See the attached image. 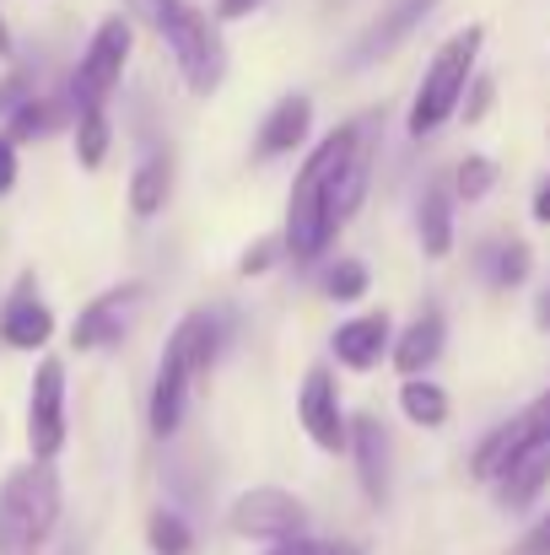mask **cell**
I'll list each match as a JSON object with an SVG mask.
<instances>
[{"label": "cell", "instance_id": "obj_1", "mask_svg": "<svg viewBox=\"0 0 550 555\" xmlns=\"http://www.w3.org/2000/svg\"><path fill=\"white\" fill-rule=\"evenodd\" d=\"M221 346H227V308H194L174 324L157 377H152V399H146V421L157 437H174L183 426V415H189L200 383L216 367Z\"/></svg>", "mask_w": 550, "mask_h": 555}, {"label": "cell", "instance_id": "obj_2", "mask_svg": "<svg viewBox=\"0 0 550 555\" xmlns=\"http://www.w3.org/2000/svg\"><path fill=\"white\" fill-rule=\"evenodd\" d=\"M346 146H351V125H341L330 141H319V146L303 157L297 179H292L281 243H286V254H292V259H303V264L324 259V248H330V243H335V232H341L335 205H330V184H335V168H341Z\"/></svg>", "mask_w": 550, "mask_h": 555}, {"label": "cell", "instance_id": "obj_3", "mask_svg": "<svg viewBox=\"0 0 550 555\" xmlns=\"http://www.w3.org/2000/svg\"><path fill=\"white\" fill-rule=\"evenodd\" d=\"M65 513L54 464H16L0 480V555H43Z\"/></svg>", "mask_w": 550, "mask_h": 555}, {"label": "cell", "instance_id": "obj_4", "mask_svg": "<svg viewBox=\"0 0 550 555\" xmlns=\"http://www.w3.org/2000/svg\"><path fill=\"white\" fill-rule=\"evenodd\" d=\"M481 43H486V27H481V22H470V27H459L453 38H443V49L432 54V65H426V76H421V87H415V98H410V108H405V135H410V141H432V135L464 108V92H470V81H475Z\"/></svg>", "mask_w": 550, "mask_h": 555}, {"label": "cell", "instance_id": "obj_5", "mask_svg": "<svg viewBox=\"0 0 550 555\" xmlns=\"http://www.w3.org/2000/svg\"><path fill=\"white\" fill-rule=\"evenodd\" d=\"M146 27L168 43L183 87L194 98H210L221 87V76H227V38H221L216 11H200L194 0H157Z\"/></svg>", "mask_w": 550, "mask_h": 555}, {"label": "cell", "instance_id": "obj_6", "mask_svg": "<svg viewBox=\"0 0 550 555\" xmlns=\"http://www.w3.org/2000/svg\"><path fill=\"white\" fill-rule=\"evenodd\" d=\"M130 49H136V22H130V16L98 22V33L87 38V49H81V60H76V70H71V87H65L76 114L108 108V98H114L119 81H125Z\"/></svg>", "mask_w": 550, "mask_h": 555}, {"label": "cell", "instance_id": "obj_7", "mask_svg": "<svg viewBox=\"0 0 550 555\" xmlns=\"http://www.w3.org/2000/svg\"><path fill=\"white\" fill-rule=\"evenodd\" d=\"M227 529L238 540H259L265 551L286 545V540H303L308 534V507L281 491V486H248L232 507H227Z\"/></svg>", "mask_w": 550, "mask_h": 555}, {"label": "cell", "instance_id": "obj_8", "mask_svg": "<svg viewBox=\"0 0 550 555\" xmlns=\"http://www.w3.org/2000/svg\"><path fill=\"white\" fill-rule=\"evenodd\" d=\"M71 437V415H65V362L43 357L33 367V388H27V459L33 464H54L65 453Z\"/></svg>", "mask_w": 550, "mask_h": 555}, {"label": "cell", "instance_id": "obj_9", "mask_svg": "<svg viewBox=\"0 0 550 555\" xmlns=\"http://www.w3.org/2000/svg\"><path fill=\"white\" fill-rule=\"evenodd\" d=\"M141 297H146L141 281H125V286L98 292V297L76 313L71 346H76V351H114V346L130 335V324H136V313H141Z\"/></svg>", "mask_w": 550, "mask_h": 555}, {"label": "cell", "instance_id": "obj_10", "mask_svg": "<svg viewBox=\"0 0 550 555\" xmlns=\"http://www.w3.org/2000/svg\"><path fill=\"white\" fill-rule=\"evenodd\" d=\"M432 11H437V0H388L362 33L346 43L341 70H351V76H357V70H372V65H378V60H388V54H394V49H399V43H405V38L432 16Z\"/></svg>", "mask_w": 550, "mask_h": 555}, {"label": "cell", "instance_id": "obj_11", "mask_svg": "<svg viewBox=\"0 0 550 555\" xmlns=\"http://www.w3.org/2000/svg\"><path fill=\"white\" fill-rule=\"evenodd\" d=\"M297 421L314 437V448H324V453L351 448V415L341 404V383H335L330 367H308L303 388H297Z\"/></svg>", "mask_w": 550, "mask_h": 555}, {"label": "cell", "instance_id": "obj_12", "mask_svg": "<svg viewBox=\"0 0 550 555\" xmlns=\"http://www.w3.org/2000/svg\"><path fill=\"white\" fill-rule=\"evenodd\" d=\"M378 130H383V114H362L351 119V146L335 168V184H330V205H335V221L346 227L367 199V184H372V157H378Z\"/></svg>", "mask_w": 550, "mask_h": 555}, {"label": "cell", "instance_id": "obj_13", "mask_svg": "<svg viewBox=\"0 0 550 555\" xmlns=\"http://www.w3.org/2000/svg\"><path fill=\"white\" fill-rule=\"evenodd\" d=\"M535 437H550V388L529 404V410H519L513 421H502V426H491L481 442H475V453H470V469H475V480H497V469L524 448V442H535Z\"/></svg>", "mask_w": 550, "mask_h": 555}, {"label": "cell", "instance_id": "obj_14", "mask_svg": "<svg viewBox=\"0 0 550 555\" xmlns=\"http://www.w3.org/2000/svg\"><path fill=\"white\" fill-rule=\"evenodd\" d=\"M0 340L11 351H43L54 340V313L38 297V281L33 275H16L11 297L0 302Z\"/></svg>", "mask_w": 550, "mask_h": 555}, {"label": "cell", "instance_id": "obj_15", "mask_svg": "<svg viewBox=\"0 0 550 555\" xmlns=\"http://www.w3.org/2000/svg\"><path fill=\"white\" fill-rule=\"evenodd\" d=\"M351 464H357V486L372 507L388 502V480H394V448H388V426L378 415H351Z\"/></svg>", "mask_w": 550, "mask_h": 555}, {"label": "cell", "instance_id": "obj_16", "mask_svg": "<svg viewBox=\"0 0 550 555\" xmlns=\"http://www.w3.org/2000/svg\"><path fill=\"white\" fill-rule=\"evenodd\" d=\"M546 486H550V437L524 442V448H519V453L497 469V480H491V491H497V502H502L508 513L535 507Z\"/></svg>", "mask_w": 550, "mask_h": 555}, {"label": "cell", "instance_id": "obj_17", "mask_svg": "<svg viewBox=\"0 0 550 555\" xmlns=\"http://www.w3.org/2000/svg\"><path fill=\"white\" fill-rule=\"evenodd\" d=\"M308 135H314V98H308V92H286V98L265 114V125H259V135H254V163L292 157V152H303Z\"/></svg>", "mask_w": 550, "mask_h": 555}, {"label": "cell", "instance_id": "obj_18", "mask_svg": "<svg viewBox=\"0 0 550 555\" xmlns=\"http://www.w3.org/2000/svg\"><path fill=\"white\" fill-rule=\"evenodd\" d=\"M388 346H394V324H388L383 308H378V313L346 319V324L335 330V340H330L335 362H341L346 372H372L383 357H388Z\"/></svg>", "mask_w": 550, "mask_h": 555}, {"label": "cell", "instance_id": "obj_19", "mask_svg": "<svg viewBox=\"0 0 550 555\" xmlns=\"http://www.w3.org/2000/svg\"><path fill=\"white\" fill-rule=\"evenodd\" d=\"M443 340H448V324H443V313H437V308H426L421 319H410V324L394 335L388 362L405 372V383H410V377H426V367L443 357Z\"/></svg>", "mask_w": 550, "mask_h": 555}, {"label": "cell", "instance_id": "obj_20", "mask_svg": "<svg viewBox=\"0 0 550 555\" xmlns=\"http://www.w3.org/2000/svg\"><path fill=\"white\" fill-rule=\"evenodd\" d=\"M174 199V152L168 146H146L130 168V210L146 221V216H163V205Z\"/></svg>", "mask_w": 550, "mask_h": 555}, {"label": "cell", "instance_id": "obj_21", "mask_svg": "<svg viewBox=\"0 0 550 555\" xmlns=\"http://www.w3.org/2000/svg\"><path fill=\"white\" fill-rule=\"evenodd\" d=\"M453 179H432L421 189V205H415V237H421V254L443 259L453 248Z\"/></svg>", "mask_w": 550, "mask_h": 555}, {"label": "cell", "instance_id": "obj_22", "mask_svg": "<svg viewBox=\"0 0 550 555\" xmlns=\"http://www.w3.org/2000/svg\"><path fill=\"white\" fill-rule=\"evenodd\" d=\"M475 270H481V281H486V286L513 292V286H524V281H529L535 254H529V243H524V237H491V243L475 254Z\"/></svg>", "mask_w": 550, "mask_h": 555}, {"label": "cell", "instance_id": "obj_23", "mask_svg": "<svg viewBox=\"0 0 550 555\" xmlns=\"http://www.w3.org/2000/svg\"><path fill=\"white\" fill-rule=\"evenodd\" d=\"M399 415H405L410 426H421V431H437V426L448 421V393H443L437 383H426V377H410V383L399 388Z\"/></svg>", "mask_w": 550, "mask_h": 555}, {"label": "cell", "instance_id": "obj_24", "mask_svg": "<svg viewBox=\"0 0 550 555\" xmlns=\"http://www.w3.org/2000/svg\"><path fill=\"white\" fill-rule=\"evenodd\" d=\"M108 146H114V119L108 108H92V114H76V163L87 173H98L108 163Z\"/></svg>", "mask_w": 550, "mask_h": 555}, {"label": "cell", "instance_id": "obj_25", "mask_svg": "<svg viewBox=\"0 0 550 555\" xmlns=\"http://www.w3.org/2000/svg\"><path fill=\"white\" fill-rule=\"evenodd\" d=\"M146 545H152V555H189L194 551V529L183 524V513L157 507L152 524H146Z\"/></svg>", "mask_w": 550, "mask_h": 555}, {"label": "cell", "instance_id": "obj_26", "mask_svg": "<svg viewBox=\"0 0 550 555\" xmlns=\"http://www.w3.org/2000/svg\"><path fill=\"white\" fill-rule=\"evenodd\" d=\"M319 286H324V297H335V302H362L367 297V264H357V259H335V264H324Z\"/></svg>", "mask_w": 550, "mask_h": 555}, {"label": "cell", "instance_id": "obj_27", "mask_svg": "<svg viewBox=\"0 0 550 555\" xmlns=\"http://www.w3.org/2000/svg\"><path fill=\"white\" fill-rule=\"evenodd\" d=\"M497 184V163L491 157H464L459 168H453V194L459 199H486Z\"/></svg>", "mask_w": 550, "mask_h": 555}, {"label": "cell", "instance_id": "obj_28", "mask_svg": "<svg viewBox=\"0 0 550 555\" xmlns=\"http://www.w3.org/2000/svg\"><path fill=\"white\" fill-rule=\"evenodd\" d=\"M265 555H362L357 540H319V534H303V540H286V545H276V551Z\"/></svg>", "mask_w": 550, "mask_h": 555}, {"label": "cell", "instance_id": "obj_29", "mask_svg": "<svg viewBox=\"0 0 550 555\" xmlns=\"http://www.w3.org/2000/svg\"><path fill=\"white\" fill-rule=\"evenodd\" d=\"M27 98H33V76H27L22 65H11V70L0 76V125H5V119H11Z\"/></svg>", "mask_w": 550, "mask_h": 555}, {"label": "cell", "instance_id": "obj_30", "mask_svg": "<svg viewBox=\"0 0 550 555\" xmlns=\"http://www.w3.org/2000/svg\"><path fill=\"white\" fill-rule=\"evenodd\" d=\"M281 254H286V243H281V237H265V243H254V248L243 254V264H238V270H243V275H265Z\"/></svg>", "mask_w": 550, "mask_h": 555}, {"label": "cell", "instance_id": "obj_31", "mask_svg": "<svg viewBox=\"0 0 550 555\" xmlns=\"http://www.w3.org/2000/svg\"><path fill=\"white\" fill-rule=\"evenodd\" d=\"M486 108H491V76H475L470 92H464V125L486 119Z\"/></svg>", "mask_w": 550, "mask_h": 555}, {"label": "cell", "instance_id": "obj_32", "mask_svg": "<svg viewBox=\"0 0 550 555\" xmlns=\"http://www.w3.org/2000/svg\"><path fill=\"white\" fill-rule=\"evenodd\" d=\"M16 173H22V157H16V141L0 135V199L16 189Z\"/></svg>", "mask_w": 550, "mask_h": 555}, {"label": "cell", "instance_id": "obj_33", "mask_svg": "<svg viewBox=\"0 0 550 555\" xmlns=\"http://www.w3.org/2000/svg\"><path fill=\"white\" fill-rule=\"evenodd\" d=\"M519 555H550V513H546V518H535V524L524 529V540H519Z\"/></svg>", "mask_w": 550, "mask_h": 555}, {"label": "cell", "instance_id": "obj_34", "mask_svg": "<svg viewBox=\"0 0 550 555\" xmlns=\"http://www.w3.org/2000/svg\"><path fill=\"white\" fill-rule=\"evenodd\" d=\"M265 0H216V22H238V16H248V11H259Z\"/></svg>", "mask_w": 550, "mask_h": 555}, {"label": "cell", "instance_id": "obj_35", "mask_svg": "<svg viewBox=\"0 0 550 555\" xmlns=\"http://www.w3.org/2000/svg\"><path fill=\"white\" fill-rule=\"evenodd\" d=\"M529 210H535V221H546V227H550V179L535 189V205H529Z\"/></svg>", "mask_w": 550, "mask_h": 555}, {"label": "cell", "instance_id": "obj_36", "mask_svg": "<svg viewBox=\"0 0 550 555\" xmlns=\"http://www.w3.org/2000/svg\"><path fill=\"white\" fill-rule=\"evenodd\" d=\"M152 5H157V0H125V11H136L141 22H152Z\"/></svg>", "mask_w": 550, "mask_h": 555}, {"label": "cell", "instance_id": "obj_37", "mask_svg": "<svg viewBox=\"0 0 550 555\" xmlns=\"http://www.w3.org/2000/svg\"><path fill=\"white\" fill-rule=\"evenodd\" d=\"M535 324H540V330H550V286H546V297H540V308H535Z\"/></svg>", "mask_w": 550, "mask_h": 555}, {"label": "cell", "instance_id": "obj_38", "mask_svg": "<svg viewBox=\"0 0 550 555\" xmlns=\"http://www.w3.org/2000/svg\"><path fill=\"white\" fill-rule=\"evenodd\" d=\"M11 49H16V43H11V27H5V16H0V60H11Z\"/></svg>", "mask_w": 550, "mask_h": 555}, {"label": "cell", "instance_id": "obj_39", "mask_svg": "<svg viewBox=\"0 0 550 555\" xmlns=\"http://www.w3.org/2000/svg\"><path fill=\"white\" fill-rule=\"evenodd\" d=\"M324 5H346V0H324Z\"/></svg>", "mask_w": 550, "mask_h": 555}]
</instances>
